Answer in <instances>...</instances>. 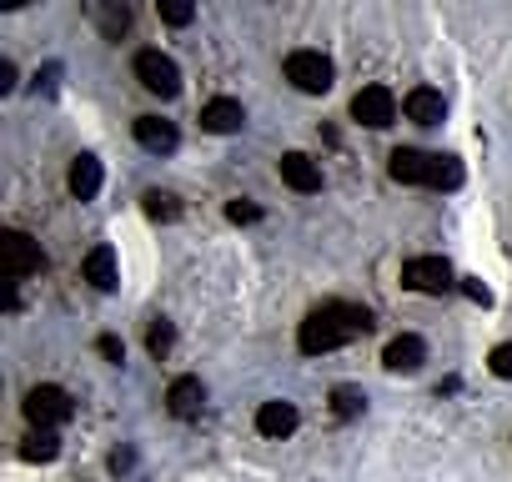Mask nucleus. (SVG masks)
I'll return each instance as SVG.
<instances>
[{
  "label": "nucleus",
  "instance_id": "obj_1",
  "mask_svg": "<svg viewBox=\"0 0 512 482\" xmlns=\"http://www.w3.org/2000/svg\"><path fill=\"white\" fill-rule=\"evenodd\" d=\"M367 332H372V312H367V307L327 302V307H317V312L302 322L297 347H302L307 357H322V352H337V347H347L352 337H367Z\"/></svg>",
  "mask_w": 512,
  "mask_h": 482
},
{
  "label": "nucleus",
  "instance_id": "obj_2",
  "mask_svg": "<svg viewBox=\"0 0 512 482\" xmlns=\"http://www.w3.org/2000/svg\"><path fill=\"white\" fill-rule=\"evenodd\" d=\"M41 267H46V257H41V241L31 231H6L0 236V272H6V282L36 277Z\"/></svg>",
  "mask_w": 512,
  "mask_h": 482
},
{
  "label": "nucleus",
  "instance_id": "obj_3",
  "mask_svg": "<svg viewBox=\"0 0 512 482\" xmlns=\"http://www.w3.org/2000/svg\"><path fill=\"white\" fill-rule=\"evenodd\" d=\"M332 61L322 56V51H292L287 56V81L297 86V91H307V96H327L332 91Z\"/></svg>",
  "mask_w": 512,
  "mask_h": 482
},
{
  "label": "nucleus",
  "instance_id": "obj_4",
  "mask_svg": "<svg viewBox=\"0 0 512 482\" xmlns=\"http://www.w3.org/2000/svg\"><path fill=\"white\" fill-rule=\"evenodd\" d=\"M71 412H76V407H71V397H66L61 387H51V382H41V387H31V392H26V417L36 422V432L61 427Z\"/></svg>",
  "mask_w": 512,
  "mask_h": 482
},
{
  "label": "nucleus",
  "instance_id": "obj_5",
  "mask_svg": "<svg viewBox=\"0 0 512 482\" xmlns=\"http://www.w3.org/2000/svg\"><path fill=\"white\" fill-rule=\"evenodd\" d=\"M136 81H141L151 96H161V101H171V96L181 91V71H176V61L161 56V51H141V56H136Z\"/></svg>",
  "mask_w": 512,
  "mask_h": 482
},
{
  "label": "nucleus",
  "instance_id": "obj_6",
  "mask_svg": "<svg viewBox=\"0 0 512 482\" xmlns=\"http://www.w3.org/2000/svg\"><path fill=\"white\" fill-rule=\"evenodd\" d=\"M402 287H407V292H422V297H442V292L452 287L447 257H412V262L402 267Z\"/></svg>",
  "mask_w": 512,
  "mask_h": 482
},
{
  "label": "nucleus",
  "instance_id": "obj_7",
  "mask_svg": "<svg viewBox=\"0 0 512 482\" xmlns=\"http://www.w3.org/2000/svg\"><path fill=\"white\" fill-rule=\"evenodd\" d=\"M352 116H357L362 126L382 131V126L397 121V96H392L387 86H362V91L352 96Z\"/></svg>",
  "mask_w": 512,
  "mask_h": 482
},
{
  "label": "nucleus",
  "instance_id": "obj_8",
  "mask_svg": "<svg viewBox=\"0 0 512 482\" xmlns=\"http://www.w3.org/2000/svg\"><path fill=\"white\" fill-rule=\"evenodd\" d=\"M241 126H246L241 101L216 96V101H206V106H201V131H211V136H231V131H241Z\"/></svg>",
  "mask_w": 512,
  "mask_h": 482
},
{
  "label": "nucleus",
  "instance_id": "obj_9",
  "mask_svg": "<svg viewBox=\"0 0 512 482\" xmlns=\"http://www.w3.org/2000/svg\"><path fill=\"white\" fill-rule=\"evenodd\" d=\"M387 171H392V181H402V186H427L432 156H427V151H412V146H397L392 161H387Z\"/></svg>",
  "mask_w": 512,
  "mask_h": 482
},
{
  "label": "nucleus",
  "instance_id": "obj_10",
  "mask_svg": "<svg viewBox=\"0 0 512 482\" xmlns=\"http://www.w3.org/2000/svg\"><path fill=\"white\" fill-rule=\"evenodd\" d=\"M282 181H287L292 191L312 196V191H322V166H317L312 156H302V151H287V156H282Z\"/></svg>",
  "mask_w": 512,
  "mask_h": 482
},
{
  "label": "nucleus",
  "instance_id": "obj_11",
  "mask_svg": "<svg viewBox=\"0 0 512 482\" xmlns=\"http://www.w3.org/2000/svg\"><path fill=\"white\" fill-rule=\"evenodd\" d=\"M382 362H387V372H417L422 362H427V342L422 337H392L387 342V352H382Z\"/></svg>",
  "mask_w": 512,
  "mask_h": 482
},
{
  "label": "nucleus",
  "instance_id": "obj_12",
  "mask_svg": "<svg viewBox=\"0 0 512 482\" xmlns=\"http://www.w3.org/2000/svg\"><path fill=\"white\" fill-rule=\"evenodd\" d=\"M136 141H141L146 151H156V156H171L181 136H176V126L161 121V116H136Z\"/></svg>",
  "mask_w": 512,
  "mask_h": 482
},
{
  "label": "nucleus",
  "instance_id": "obj_13",
  "mask_svg": "<svg viewBox=\"0 0 512 482\" xmlns=\"http://www.w3.org/2000/svg\"><path fill=\"white\" fill-rule=\"evenodd\" d=\"M201 402H206L201 377H176V382L166 387V407H171V417H196Z\"/></svg>",
  "mask_w": 512,
  "mask_h": 482
},
{
  "label": "nucleus",
  "instance_id": "obj_14",
  "mask_svg": "<svg viewBox=\"0 0 512 482\" xmlns=\"http://www.w3.org/2000/svg\"><path fill=\"white\" fill-rule=\"evenodd\" d=\"M256 432L262 437H292L297 432V407L292 402H262V412H256Z\"/></svg>",
  "mask_w": 512,
  "mask_h": 482
},
{
  "label": "nucleus",
  "instance_id": "obj_15",
  "mask_svg": "<svg viewBox=\"0 0 512 482\" xmlns=\"http://www.w3.org/2000/svg\"><path fill=\"white\" fill-rule=\"evenodd\" d=\"M442 111H447V101H442V91H432V86H417V91L407 96V121H417V126H437Z\"/></svg>",
  "mask_w": 512,
  "mask_h": 482
},
{
  "label": "nucleus",
  "instance_id": "obj_16",
  "mask_svg": "<svg viewBox=\"0 0 512 482\" xmlns=\"http://www.w3.org/2000/svg\"><path fill=\"white\" fill-rule=\"evenodd\" d=\"M81 272H86V282H91L96 292H116V252H111V247H91Z\"/></svg>",
  "mask_w": 512,
  "mask_h": 482
},
{
  "label": "nucleus",
  "instance_id": "obj_17",
  "mask_svg": "<svg viewBox=\"0 0 512 482\" xmlns=\"http://www.w3.org/2000/svg\"><path fill=\"white\" fill-rule=\"evenodd\" d=\"M101 191V161L96 156H76L71 161V196L76 201H91Z\"/></svg>",
  "mask_w": 512,
  "mask_h": 482
},
{
  "label": "nucleus",
  "instance_id": "obj_18",
  "mask_svg": "<svg viewBox=\"0 0 512 482\" xmlns=\"http://www.w3.org/2000/svg\"><path fill=\"white\" fill-rule=\"evenodd\" d=\"M427 186H437V191H457V186H462V161H457V156H432Z\"/></svg>",
  "mask_w": 512,
  "mask_h": 482
},
{
  "label": "nucleus",
  "instance_id": "obj_19",
  "mask_svg": "<svg viewBox=\"0 0 512 482\" xmlns=\"http://www.w3.org/2000/svg\"><path fill=\"white\" fill-rule=\"evenodd\" d=\"M21 457H26V462H56V457H61V437H56V432H31V437L21 442Z\"/></svg>",
  "mask_w": 512,
  "mask_h": 482
},
{
  "label": "nucleus",
  "instance_id": "obj_20",
  "mask_svg": "<svg viewBox=\"0 0 512 482\" xmlns=\"http://www.w3.org/2000/svg\"><path fill=\"white\" fill-rule=\"evenodd\" d=\"M141 206H146V216H151V221H176V216H181V206H176V196H171V191H146V196H141Z\"/></svg>",
  "mask_w": 512,
  "mask_h": 482
},
{
  "label": "nucleus",
  "instance_id": "obj_21",
  "mask_svg": "<svg viewBox=\"0 0 512 482\" xmlns=\"http://www.w3.org/2000/svg\"><path fill=\"white\" fill-rule=\"evenodd\" d=\"M362 407H367V397H362V387H332V412L337 417H362Z\"/></svg>",
  "mask_w": 512,
  "mask_h": 482
},
{
  "label": "nucleus",
  "instance_id": "obj_22",
  "mask_svg": "<svg viewBox=\"0 0 512 482\" xmlns=\"http://www.w3.org/2000/svg\"><path fill=\"white\" fill-rule=\"evenodd\" d=\"M171 342H176V332H171V322H151V332H146V347H151V357H166L171 352Z\"/></svg>",
  "mask_w": 512,
  "mask_h": 482
},
{
  "label": "nucleus",
  "instance_id": "obj_23",
  "mask_svg": "<svg viewBox=\"0 0 512 482\" xmlns=\"http://www.w3.org/2000/svg\"><path fill=\"white\" fill-rule=\"evenodd\" d=\"M101 26H106V36H111V41H121V36H126V26H131V11H126V6H106V11H101Z\"/></svg>",
  "mask_w": 512,
  "mask_h": 482
},
{
  "label": "nucleus",
  "instance_id": "obj_24",
  "mask_svg": "<svg viewBox=\"0 0 512 482\" xmlns=\"http://www.w3.org/2000/svg\"><path fill=\"white\" fill-rule=\"evenodd\" d=\"M191 16H196V11L186 6V0H161V21H166V26H191Z\"/></svg>",
  "mask_w": 512,
  "mask_h": 482
},
{
  "label": "nucleus",
  "instance_id": "obj_25",
  "mask_svg": "<svg viewBox=\"0 0 512 482\" xmlns=\"http://www.w3.org/2000/svg\"><path fill=\"white\" fill-rule=\"evenodd\" d=\"M487 367H492V377H502V382H512V342H502V347H492V357H487Z\"/></svg>",
  "mask_w": 512,
  "mask_h": 482
},
{
  "label": "nucleus",
  "instance_id": "obj_26",
  "mask_svg": "<svg viewBox=\"0 0 512 482\" xmlns=\"http://www.w3.org/2000/svg\"><path fill=\"white\" fill-rule=\"evenodd\" d=\"M226 216H231L236 226H246V221H256V216H262V211H256L251 201H231V206H226Z\"/></svg>",
  "mask_w": 512,
  "mask_h": 482
},
{
  "label": "nucleus",
  "instance_id": "obj_27",
  "mask_svg": "<svg viewBox=\"0 0 512 482\" xmlns=\"http://www.w3.org/2000/svg\"><path fill=\"white\" fill-rule=\"evenodd\" d=\"M462 292H467V302H477V307H487V302H492V292H487L477 277H462Z\"/></svg>",
  "mask_w": 512,
  "mask_h": 482
},
{
  "label": "nucleus",
  "instance_id": "obj_28",
  "mask_svg": "<svg viewBox=\"0 0 512 482\" xmlns=\"http://www.w3.org/2000/svg\"><path fill=\"white\" fill-rule=\"evenodd\" d=\"M101 357H111V362H121V357H126V347H121L116 337H101Z\"/></svg>",
  "mask_w": 512,
  "mask_h": 482
},
{
  "label": "nucleus",
  "instance_id": "obj_29",
  "mask_svg": "<svg viewBox=\"0 0 512 482\" xmlns=\"http://www.w3.org/2000/svg\"><path fill=\"white\" fill-rule=\"evenodd\" d=\"M0 91H16V66L0 61Z\"/></svg>",
  "mask_w": 512,
  "mask_h": 482
},
{
  "label": "nucleus",
  "instance_id": "obj_30",
  "mask_svg": "<svg viewBox=\"0 0 512 482\" xmlns=\"http://www.w3.org/2000/svg\"><path fill=\"white\" fill-rule=\"evenodd\" d=\"M56 76H61V66H46V76H36V91H56Z\"/></svg>",
  "mask_w": 512,
  "mask_h": 482
}]
</instances>
